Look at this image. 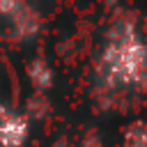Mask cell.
Returning <instances> with one entry per match:
<instances>
[{"label": "cell", "mask_w": 147, "mask_h": 147, "mask_svg": "<svg viewBox=\"0 0 147 147\" xmlns=\"http://www.w3.org/2000/svg\"><path fill=\"white\" fill-rule=\"evenodd\" d=\"M99 74L110 87H140L147 74V51L133 21H119L108 32Z\"/></svg>", "instance_id": "6da1fadb"}, {"label": "cell", "mask_w": 147, "mask_h": 147, "mask_svg": "<svg viewBox=\"0 0 147 147\" xmlns=\"http://www.w3.org/2000/svg\"><path fill=\"white\" fill-rule=\"evenodd\" d=\"M30 133V124L23 115L9 113L0 119V147H23Z\"/></svg>", "instance_id": "7a4b0ae2"}, {"label": "cell", "mask_w": 147, "mask_h": 147, "mask_svg": "<svg viewBox=\"0 0 147 147\" xmlns=\"http://www.w3.org/2000/svg\"><path fill=\"white\" fill-rule=\"evenodd\" d=\"M9 18H11L14 28H16V34L23 37V39L32 37V34L39 30V14H37L30 5H25V2H21V5L9 14Z\"/></svg>", "instance_id": "3957f363"}, {"label": "cell", "mask_w": 147, "mask_h": 147, "mask_svg": "<svg viewBox=\"0 0 147 147\" xmlns=\"http://www.w3.org/2000/svg\"><path fill=\"white\" fill-rule=\"evenodd\" d=\"M28 80L34 87V92H48L53 87L55 74H53V69H51V64L46 60L37 57V60H32L28 64Z\"/></svg>", "instance_id": "277c9868"}, {"label": "cell", "mask_w": 147, "mask_h": 147, "mask_svg": "<svg viewBox=\"0 0 147 147\" xmlns=\"http://www.w3.org/2000/svg\"><path fill=\"white\" fill-rule=\"evenodd\" d=\"M124 147H147L145 122L136 119L133 124H129V126H126V131H124Z\"/></svg>", "instance_id": "5b68a950"}, {"label": "cell", "mask_w": 147, "mask_h": 147, "mask_svg": "<svg viewBox=\"0 0 147 147\" xmlns=\"http://www.w3.org/2000/svg\"><path fill=\"white\" fill-rule=\"evenodd\" d=\"M21 2H23V0H0V14H2V16H9Z\"/></svg>", "instance_id": "8992f818"}, {"label": "cell", "mask_w": 147, "mask_h": 147, "mask_svg": "<svg viewBox=\"0 0 147 147\" xmlns=\"http://www.w3.org/2000/svg\"><path fill=\"white\" fill-rule=\"evenodd\" d=\"M80 147H101V140H99V136H87L83 142H80Z\"/></svg>", "instance_id": "52a82bcc"}, {"label": "cell", "mask_w": 147, "mask_h": 147, "mask_svg": "<svg viewBox=\"0 0 147 147\" xmlns=\"http://www.w3.org/2000/svg\"><path fill=\"white\" fill-rule=\"evenodd\" d=\"M5 115H7V108H5V106H2V103H0V119H2V117H5Z\"/></svg>", "instance_id": "ba28073f"}]
</instances>
